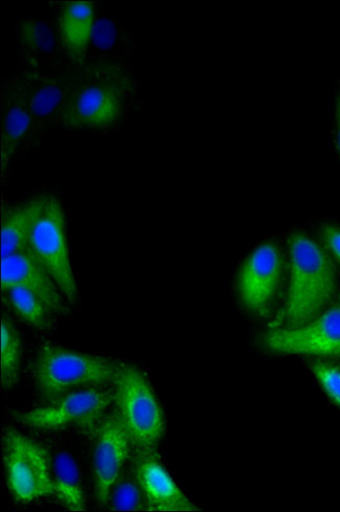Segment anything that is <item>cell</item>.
I'll use <instances>...</instances> for the list:
<instances>
[{
    "mask_svg": "<svg viewBox=\"0 0 340 512\" xmlns=\"http://www.w3.org/2000/svg\"><path fill=\"white\" fill-rule=\"evenodd\" d=\"M140 84L119 61H87L72 76L61 128L107 132L120 127L139 106Z\"/></svg>",
    "mask_w": 340,
    "mask_h": 512,
    "instance_id": "obj_1",
    "label": "cell"
},
{
    "mask_svg": "<svg viewBox=\"0 0 340 512\" xmlns=\"http://www.w3.org/2000/svg\"><path fill=\"white\" fill-rule=\"evenodd\" d=\"M290 285L285 317L293 326L313 320L335 292V273L328 255L309 236L289 238Z\"/></svg>",
    "mask_w": 340,
    "mask_h": 512,
    "instance_id": "obj_2",
    "label": "cell"
},
{
    "mask_svg": "<svg viewBox=\"0 0 340 512\" xmlns=\"http://www.w3.org/2000/svg\"><path fill=\"white\" fill-rule=\"evenodd\" d=\"M122 363L55 345L37 353L33 376L40 395L51 402L78 389L104 387L115 382Z\"/></svg>",
    "mask_w": 340,
    "mask_h": 512,
    "instance_id": "obj_3",
    "label": "cell"
},
{
    "mask_svg": "<svg viewBox=\"0 0 340 512\" xmlns=\"http://www.w3.org/2000/svg\"><path fill=\"white\" fill-rule=\"evenodd\" d=\"M36 197V211L30 230L28 250L51 275L70 305L76 304L79 288L68 251L65 216L56 195Z\"/></svg>",
    "mask_w": 340,
    "mask_h": 512,
    "instance_id": "obj_4",
    "label": "cell"
},
{
    "mask_svg": "<svg viewBox=\"0 0 340 512\" xmlns=\"http://www.w3.org/2000/svg\"><path fill=\"white\" fill-rule=\"evenodd\" d=\"M113 385V404L134 451H154L165 432L163 410L144 373L121 364Z\"/></svg>",
    "mask_w": 340,
    "mask_h": 512,
    "instance_id": "obj_5",
    "label": "cell"
},
{
    "mask_svg": "<svg viewBox=\"0 0 340 512\" xmlns=\"http://www.w3.org/2000/svg\"><path fill=\"white\" fill-rule=\"evenodd\" d=\"M3 460L9 491L21 503L55 495L52 460L45 449L13 428L3 435Z\"/></svg>",
    "mask_w": 340,
    "mask_h": 512,
    "instance_id": "obj_6",
    "label": "cell"
},
{
    "mask_svg": "<svg viewBox=\"0 0 340 512\" xmlns=\"http://www.w3.org/2000/svg\"><path fill=\"white\" fill-rule=\"evenodd\" d=\"M112 404L113 389L87 388L62 395L43 407L15 413L14 417L19 424L42 431L88 427L97 424Z\"/></svg>",
    "mask_w": 340,
    "mask_h": 512,
    "instance_id": "obj_7",
    "label": "cell"
},
{
    "mask_svg": "<svg viewBox=\"0 0 340 512\" xmlns=\"http://www.w3.org/2000/svg\"><path fill=\"white\" fill-rule=\"evenodd\" d=\"M14 71L25 88L29 102L33 142L47 135L55 126H60L72 76L21 61H18Z\"/></svg>",
    "mask_w": 340,
    "mask_h": 512,
    "instance_id": "obj_8",
    "label": "cell"
},
{
    "mask_svg": "<svg viewBox=\"0 0 340 512\" xmlns=\"http://www.w3.org/2000/svg\"><path fill=\"white\" fill-rule=\"evenodd\" d=\"M131 450L132 444L116 410L106 413L98 421L93 454L95 495L100 505H108Z\"/></svg>",
    "mask_w": 340,
    "mask_h": 512,
    "instance_id": "obj_9",
    "label": "cell"
},
{
    "mask_svg": "<svg viewBox=\"0 0 340 512\" xmlns=\"http://www.w3.org/2000/svg\"><path fill=\"white\" fill-rule=\"evenodd\" d=\"M264 342L280 353L340 356V305L307 325L272 331Z\"/></svg>",
    "mask_w": 340,
    "mask_h": 512,
    "instance_id": "obj_10",
    "label": "cell"
},
{
    "mask_svg": "<svg viewBox=\"0 0 340 512\" xmlns=\"http://www.w3.org/2000/svg\"><path fill=\"white\" fill-rule=\"evenodd\" d=\"M282 270L281 255L274 243L258 248L242 266L238 292L243 305L265 314L277 292Z\"/></svg>",
    "mask_w": 340,
    "mask_h": 512,
    "instance_id": "obj_11",
    "label": "cell"
},
{
    "mask_svg": "<svg viewBox=\"0 0 340 512\" xmlns=\"http://www.w3.org/2000/svg\"><path fill=\"white\" fill-rule=\"evenodd\" d=\"M132 475L141 488L146 509L152 511L198 510L181 492L154 451H134Z\"/></svg>",
    "mask_w": 340,
    "mask_h": 512,
    "instance_id": "obj_12",
    "label": "cell"
},
{
    "mask_svg": "<svg viewBox=\"0 0 340 512\" xmlns=\"http://www.w3.org/2000/svg\"><path fill=\"white\" fill-rule=\"evenodd\" d=\"M32 115L15 71L2 84V167L5 174L22 147L31 142Z\"/></svg>",
    "mask_w": 340,
    "mask_h": 512,
    "instance_id": "obj_13",
    "label": "cell"
},
{
    "mask_svg": "<svg viewBox=\"0 0 340 512\" xmlns=\"http://www.w3.org/2000/svg\"><path fill=\"white\" fill-rule=\"evenodd\" d=\"M2 285L3 291L14 286L29 289L53 314L66 315L70 309L51 275L28 249L2 258Z\"/></svg>",
    "mask_w": 340,
    "mask_h": 512,
    "instance_id": "obj_14",
    "label": "cell"
},
{
    "mask_svg": "<svg viewBox=\"0 0 340 512\" xmlns=\"http://www.w3.org/2000/svg\"><path fill=\"white\" fill-rule=\"evenodd\" d=\"M55 12L64 70L73 76L87 62L96 6L88 2L61 3L57 5Z\"/></svg>",
    "mask_w": 340,
    "mask_h": 512,
    "instance_id": "obj_15",
    "label": "cell"
},
{
    "mask_svg": "<svg viewBox=\"0 0 340 512\" xmlns=\"http://www.w3.org/2000/svg\"><path fill=\"white\" fill-rule=\"evenodd\" d=\"M14 34L19 47L18 61L66 73L56 20L19 18L15 22Z\"/></svg>",
    "mask_w": 340,
    "mask_h": 512,
    "instance_id": "obj_16",
    "label": "cell"
},
{
    "mask_svg": "<svg viewBox=\"0 0 340 512\" xmlns=\"http://www.w3.org/2000/svg\"><path fill=\"white\" fill-rule=\"evenodd\" d=\"M135 49L133 35L125 22L98 10L90 36L87 61L130 59Z\"/></svg>",
    "mask_w": 340,
    "mask_h": 512,
    "instance_id": "obj_17",
    "label": "cell"
},
{
    "mask_svg": "<svg viewBox=\"0 0 340 512\" xmlns=\"http://www.w3.org/2000/svg\"><path fill=\"white\" fill-rule=\"evenodd\" d=\"M55 497L67 509L82 511L85 501L81 487L79 467L71 454L58 452L52 459Z\"/></svg>",
    "mask_w": 340,
    "mask_h": 512,
    "instance_id": "obj_18",
    "label": "cell"
},
{
    "mask_svg": "<svg viewBox=\"0 0 340 512\" xmlns=\"http://www.w3.org/2000/svg\"><path fill=\"white\" fill-rule=\"evenodd\" d=\"M35 211L36 197L6 211L2 225V258L28 249Z\"/></svg>",
    "mask_w": 340,
    "mask_h": 512,
    "instance_id": "obj_19",
    "label": "cell"
},
{
    "mask_svg": "<svg viewBox=\"0 0 340 512\" xmlns=\"http://www.w3.org/2000/svg\"><path fill=\"white\" fill-rule=\"evenodd\" d=\"M4 292L16 315L26 324L41 331L52 326V310L35 293L19 286L11 287Z\"/></svg>",
    "mask_w": 340,
    "mask_h": 512,
    "instance_id": "obj_20",
    "label": "cell"
},
{
    "mask_svg": "<svg viewBox=\"0 0 340 512\" xmlns=\"http://www.w3.org/2000/svg\"><path fill=\"white\" fill-rule=\"evenodd\" d=\"M22 360V343L17 329L6 318L2 320V385L12 388L19 376Z\"/></svg>",
    "mask_w": 340,
    "mask_h": 512,
    "instance_id": "obj_21",
    "label": "cell"
},
{
    "mask_svg": "<svg viewBox=\"0 0 340 512\" xmlns=\"http://www.w3.org/2000/svg\"><path fill=\"white\" fill-rule=\"evenodd\" d=\"M108 504L112 510H143L146 509L141 488L134 476L120 477L109 496Z\"/></svg>",
    "mask_w": 340,
    "mask_h": 512,
    "instance_id": "obj_22",
    "label": "cell"
},
{
    "mask_svg": "<svg viewBox=\"0 0 340 512\" xmlns=\"http://www.w3.org/2000/svg\"><path fill=\"white\" fill-rule=\"evenodd\" d=\"M311 370L327 395L340 407V370L322 362L312 363Z\"/></svg>",
    "mask_w": 340,
    "mask_h": 512,
    "instance_id": "obj_23",
    "label": "cell"
},
{
    "mask_svg": "<svg viewBox=\"0 0 340 512\" xmlns=\"http://www.w3.org/2000/svg\"><path fill=\"white\" fill-rule=\"evenodd\" d=\"M321 235L326 248L340 263V227L325 224L321 229Z\"/></svg>",
    "mask_w": 340,
    "mask_h": 512,
    "instance_id": "obj_24",
    "label": "cell"
},
{
    "mask_svg": "<svg viewBox=\"0 0 340 512\" xmlns=\"http://www.w3.org/2000/svg\"><path fill=\"white\" fill-rule=\"evenodd\" d=\"M336 139L338 151L340 154V92L336 99Z\"/></svg>",
    "mask_w": 340,
    "mask_h": 512,
    "instance_id": "obj_25",
    "label": "cell"
}]
</instances>
